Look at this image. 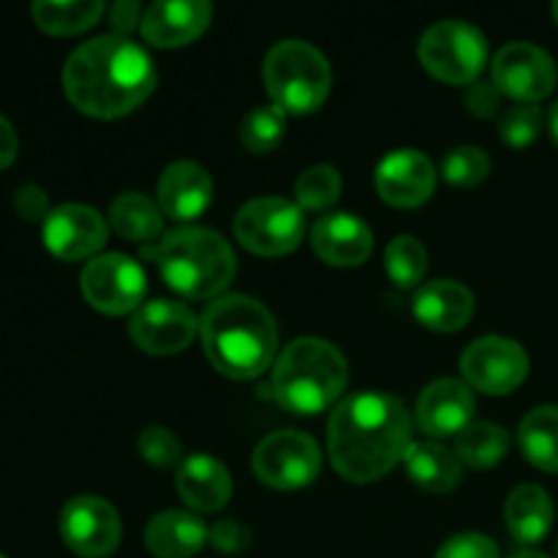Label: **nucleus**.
Returning <instances> with one entry per match:
<instances>
[{
	"mask_svg": "<svg viewBox=\"0 0 558 558\" xmlns=\"http://www.w3.org/2000/svg\"><path fill=\"white\" fill-rule=\"evenodd\" d=\"M118 510L98 496H76L60 512V537L82 558H107L120 545Z\"/></svg>",
	"mask_w": 558,
	"mask_h": 558,
	"instance_id": "14",
	"label": "nucleus"
},
{
	"mask_svg": "<svg viewBox=\"0 0 558 558\" xmlns=\"http://www.w3.org/2000/svg\"><path fill=\"white\" fill-rule=\"evenodd\" d=\"M420 63L430 76L447 85H472L488 60V41L463 20H441L420 38Z\"/></svg>",
	"mask_w": 558,
	"mask_h": 558,
	"instance_id": "7",
	"label": "nucleus"
},
{
	"mask_svg": "<svg viewBox=\"0 0 558 558\" xmlns=\"http://www.w3.org/2000/svg\"><path fill=\"white\" fill-rule=\"evenodd\" d=\"M14 210L25 221H47V216L52 213L47 191L38 189V185H22L14 191Z\"/></svg>",
	"mask_w": 558,
	"mask_h": 558,
	"instance_id": "39",
	"label": "nucleus"
},
{
	"mask_svg": "<svg viewBox=\"0 0 558 558\" xmlns=\"http://www.w3.org/2000/svg\"><path fill=\"white\" fill-rule=\"evenodd\" d=\"M512 558H550V556L539 554V550H518V554Z\"/></svg>",
	"mask_w": 558,
	"mask_h": 558,
	"instance_id": "43",
	"label": "nucleus"
},
{
	"mask_svg": "<svg viewBox=\"0 0 558 558\" xmlns=\"http://www.w3.org/2000/svg\"><path fill=\"white\" fill-rule=\"evenodd\" d=\"M436 558H501L499 545L477 532L456 534L439 548Z\"/></svg>",
	"mask_w": 558,
	"mask_h": 558,
	"instance_id": "36",
	"label": "nucleus"
},
{
	"mask_svg": "<svg viewBox=\"0 0 558 558\" xmlns=\"http://www.w3.org/2000/svg\"><path fill=\"white\" fill-rule=\"evenodd\" d=\"M474 409H477V401H474L472 387L466 381L445 376L420 392L417 425L430 439H447L474 423Z\"/></svg>",
	"mask_w": 558,
	"mask_h": 558,
	"instance_id": "17",
	"label": "nucleus"
},
{
	"mask_svg": "<svg viewBox=\"0 0 558 558\" xmlns=\"http://www.w3.org/2000/svg\"><path fill=\"white\" fill-rule=\"evenodd\" d=\"M142 5L136 0H118V3L109 9V25H112L114 36H125L142 25Z\"/></svg>",
	"mask_w": 558,
	"mask_h": 558,
	"instance_id": "40",
	"label": "nucleus"
},
{
	"mask_svg": "<svg viewBox=\"0 0 558 558\" xmlns=\"http://www.w3.org/2000/svg\"><path fill=\"white\" fill-rule=\"evenodd\" d=\"M463 104L477 118H496L501 109V93L496 90L494 82L477 80L472 85H466V90H463Z\"/></svg>",
	"mask_w": 558,
	"mask_h": 558,
	"instance_id": "37",
	"label": "nucleus"
},
{
	"mask_svg": "<svg viewBox=\"0 0 558 558\" xmlns=\"http://www.w3.org/2000/svg\"><path fill=\"white\" fill-rule=\"evenodd\" d=\"M251 466L267 488L298 490L319 477L322 450L303 430H276L256 445Z\"/></svg>",
	"mask_w": 558,
	"mask_h": 558,
	"instance_id": "9",
	"label": "nucleus"
},
{
	"mask_svg": "<svg viewBox=\"0 0 558 558\" xmlns=\"http://www.w3.org/2000/svg\"><path fill=\"white\" fill-rule=\"evenodd\" d=\"M441 172H445V180L450 185H458V189H474V185H480L490 174V158L483 147H456V150L447 153Z\"/></svg>",
	"mask_w": 558,
	"mask_h": 558,
	"instance_id": "33",
	"label": "nucleus"
},
{
	"mask_svg": "<svg viewBox=\"0 0 558 558\" xmlns=\"http://www.w3.org/2000/svg\"><path fill=\"white\" fill-rule=\"evenodd\" d=\"M385 270L401 289H412L423 281L428 270V251L412 234H401L387 245Z\"/></svg>",
	"mask_w": 558,
	"mask_h": 558,
	"instance_id": "32",
	"label": "nucleus"
},
{
	"mask_svg": "<svg viewBox=\"0 0 558 558\" xmlns=\"http://www.w3.org/2000/svg\"><path fill=\"white\" fill-rule=\"evenodd\" d=\"M490 82L501 96L515 98L518 104H537L554 93L558 82L556 60L537 44L512 41L496 52Z\"/></svg>",
	"mask_w": 558,
	"mask_h": 558,
	"instance_id": "11",
	"label": "nucleus"
},
{
	"mask_svg": "<svg viewBox=\"0 0 558 558\" xmlns=\"http://www.w3.org/2000/svg\"><path fill=\"white\" fill-rule=\"evenodd\" d=\"M140 452L150 466L158 469H172L183 463V447H180V439L167 428H145L140 434Z\"/></svg>",
	"mask_w": 558,
	"mask_h": 558,
	"instance_id": "35",
	"label": "nucleus"
},
{
	"mask_svg": "<svg viewBox=\"0 0 558 558\" xmlns=\"http://www.w3.org/2000/svg\"><path fill=\"white\" fill-rule=\"evenodd\" d=\"M178 494L191 510L218 512L232 499V477L218 458L196 452L178 466Z\"/></svg>",
	"mask_w": 558,
	"mask_h": 558,
	"instance_id": "22",
	"label": "nucleus"
},
{
	"mask_svg": "<svg viewBox=\"0 0 558 558\" xmlns=\"http://www.w3.org/2000/svg\"><path fill=\"white\" fill-rule=\"evenodd\" d=\"M16 150H20V140H16V131L9 120L0 114V172L9 169L14 163Z\"/></svg>",
	"mask_w": 558,
	"mask_h": 558,
	"instance_id": "41",
	"label": "nucleus"
},
{
	"mask_svg": "<svg viewBox=\"0 0 558 558\" xmlns=\"http://www.w3.org/2000/svg\"><path fill=\"white\" fill-rule=\"evenodd\" d=\"M213 178L194 161H174L158 180V207L172 221H194L210 207Z\"/></svg>",
	"mask_w": 558,
	"mask_h": 558,
	"instance_id": "20",
	"label": "nucleus"
},
{
	"mask_svg": "<svg viewBox=\"0 0 558 558\" xmlns=\"http://www.w3.org/2000/svg\"><path fill=\"white\" fill-rule=\"evenodd\" d=\"M341 174L336 167L327 163H316V167L305 169L294 183V199H298L300 210L325 213L341 196Z\"/></svg>",
	"mask_w": 558,
	"mask_h": 558,
	"instance_id": "31",
	"label": "nucleus"
},
{
	"mask_svg": "<svg viewBox=\"0 0 558 558\" xmlns=\"http://www.w3.org/2000/svg\"><path fill=\"white\" fill-rule=\"evenodd\" d=\"M349 381L347 357L322 338H298L272 368V398L287 412L314 417L341 401Z\"/></svg>",
	"mask_w": 558,
	"mask_h": 558,
	"instance_id": "5",
	"label": "nucleus"
},
{
	"mask_svg": "<svg viewBox=\"0 0 558 558\" xmlns=\"http://www.w3.org/2000/svg\"><path fill=\"white\" fill-rule=\"evenodd\" d=\"M234 234L240 245L256 256L292 254L305 234V218L298 202L283 196H259L240 207L234 216Z\"/></svg>",
	"mask_w": 558,
	"mask_h": 558,
	"instance_id": "8",
	"label": "nucleus"
},
{
	"mask_svg": "<svg viewBox=\"0 0 558 558\" xmlns=\"http://www.w3.org/2000/svg\"><path fill=\"white\" fill-rule=\"evenodd\" d=\"M414 319L436 332H458L474 314V294L458 281H430L414 294Z\"/></svg>",
	"mask_w": 558,
	"mask_h": 558,
	"instance_id": "21",
	"label": "nucleus"
},
{
	"mask_svg": "<svg viewBox=\"0 0 558 558\" xmlns=\"http://www.w3.org/2000/svg\"><path fill=\"white\" fill-rule=\"evenodd\" d=\"M548 129H550V136H554V142L558 145V101L550 107V114H548Z\"/></svg>",
	"mask_w": 558,
	"mask_h": 558,
	"instance_id": "42",
	"label": "nucleus"
},
{
	"mask_svg": "<svg viewBox=\"0 0 558 558\" xmlns=\"http://www.w3.org/2000/svg\"><path fill=\"white\" fill-rule=\"evenodd\" d=\"M332 74L325 54L308 41H278L265 58V87L283 112L308 114L325 104Z\"/></svg>",
	"mask_w": 558,
	"mask_h": 558,
	"instance_id": "6",
	"label": "nucleus"
},
{
	"mask_svg": "<svg viewBox=\"0 0 558 558\" xmlns=\"http://www.w3.org/2000/svg\"><path fill=\"white\" fill-rule=\"evenodd\" d=\"M109 221H112L114 232L123 240L140 245H153L163 238V213L150 196L140 194V191H129L120 194L109 207Z\"/></svg>",
	"mask_w": 558,
	"mask_h": 558,
	"instance_id": "26",
	"label": "nucleus"
},
{
	"mask_svg": "<svg viewBox=\"0 0 558 558\" xmlns=\"http://www.w3.org/2000/svg\"><path fill=\"white\" fill-rule=\"evenodd\" d=\"M287 134V112L276 104L254 107L240 123V142L248 153H272Z\"/></svg>",
	"mask_w": 558,
	"mask_h": 558,
	"instance_id": "30",
	"label": "nucleus"
},
{
	"mask_svg": "<svg viewBox=\"0 0 558 558\" xmlns=\"http://www.w3.org/2000/svg\"><path fill=\"white\" fill-rule=\"evenodd\" d=\"M311 245L332 267H360L374 254V232L354 213H330L311 229Z\"/></svg>",
	"mask_w": 558,
	"mask_h": 558,
	"instance_id": "19",
	"label": "nucleus"
},
{
	"mask_svg": "<svg viewBox=\"0 0 558 558\" xmlns=\"http://www.w3.org/2000/svg\"><path fill=\"white\" fill-rule=\"evenodd\" d=\"M554 518V501H550V496L539 485H521L507 499V529H510L512 539L521 545H534L548 537Z\"/></svg>",
	"mask_w": 558,
	"mask_h": 558,
	"instance_id": "25",
	"label": "nucleus"
},
{
	"mask_svg": "<svg viewBox=\"0 0 558 558\" xmlns=\"http://www.w3.org/2000/svg\"><path fill=\"white\" fill-rule=\"evenodd\" d=\"M210 529L194 512H158L145 529V545L156 558H191L205 548Z\"/></svg>",
	"mask_w": 558,
	"mask_h": 558,
	"instance_id": "23",
	"label": "nucleus"
},
{
	"mask_svg": "<svg viewBox=\"0 0 558 558\" xmlns=\"http://www.w3.org/2000/svg\"><path fill=\"white\" fill-rule=\"evenodd\" d=\"M403 466L412 483L430 494H447L463 477V463L458 452L439 441H412L403 456Z\"/></svg>",
	"mask_w": 558,
	"mask_h": 558,
	"instance_id": "24",
	"label": "nucleus"
},
{
	"mask_svg": "<svg viewBox=\"0 0 558 558\" xmlns=\"http://www.w3.org/2000/svg\"><path fill=\"white\" fill-rule=\"evenodd\" d=\"M461 371L472 390L485 396H507L526 381L529 354L512 338L485 336L463 352Z\"/></svg>",
	"mask_w": 558,
	"mask_h": 558,
	"instance_id": "12",
	"label": "nucleus"
},
{
	"mask_svg": "<svg viewBox=\"0 0 558 558\" xmlns=\"http://www.w3.org/2000/svg\"><path fill=\"white\" fill-rule=\"evenodd\" d=\"M213 20L207 0H158L142 16V38L153 47H183L199 38Z\"/></svg>",
	"mask_w": 558,
	"mask_h": 558,
	"instance_id": "18",
	"label": "nucleus"
},
{
	"mask_svg": "<svg viewBox=\"0 0 558 558\" xmlns=\"http://www.w3.org/2000/svg\"><path fill=\"white\" fill-rule=\"evenodd\" d=\"M142 254L158 267L167 287L194 300L221 294L238 272L232 245L205 227H180L167 232Z\"/></svg>",
	"mask_w": 558,
	"mask_h": 558,
	"instance_id": "4",
	"label": "nucleus"
},
{
	"mask_svg": "<svg viewBox=\"0 0 558 558\" xmlns=\"http://www.w3.org/2000/svg\"><path fill=\"white\" fill-rule=\"evenodd\" d=\"M82 294L96 311L109 316L134 314L145 303L147 278L140 262L125 254L93 256L80 276Z\"/></svg>",
	"mask_w": 558,
	"mask_h": 558,
	"instance_id": "10",
	"label": "nucleus"
},
{
	"mask_svg": "<svg viewBox=\"0 0 558 558\" xmlns=\"http://www.w3.org/2000/svg\"><path fill=\"white\" fill-rule=\"evenodd\" d=\"M0 558H5V556H3V554H0Z\"/></svg>",
	"mask_w": 558,
	"mask_h": 558,
	"instance_id": "45",
	"label": "nucleus"
},
{
	"mask_svg": "<svg viewBox=\"0 0 558 558\" xmlns=\"http://www.w3.org/2000/svg\"><path fill=\"white\" fill-rule=\"evenodd\" d=\"M436 169L425 153L392 150L376 167V191L392 207H417L434 196Z\"/></svg>",
	"mask_w": 558,
	"mask_h": 558,
	"instance_id": "16",
	"label": "nucleus"
},
{
	"mask_svg": "<svg viewBox=\"0 0 558 558\" xmlns=\"http://www.w3.org/2000/svg\"><path fill=\"white\" fill-rule=\"evenodd\" d=\"M156 87L150 54L125 36H98L76 47L63 69V90L90 118H123Z\"/></svg>",
	"mask_w": 558,
	"mask_h": 558,
	"instance_id": "2",
	"label": "nucleus"
},
{
	"mask_svg": "<svg viewBox=\"0 0 558 558\" xmlns=\"http://www.w3.org/2000/svg\"><path fill=\"white\" fill-rule=\"evenodd\" d=\"M507 450H510V434L501 425L480 423V420L466 425L456 441L458 458H461L463 466L472 469L496 466V463L505 461Z\"/></svg>",
	"mask_w": 558,
	"mask_h": 558,
	"instance_id": "29",
	"label": "nucleus"
},
{
	"mask_svg": "<svg viewBox=\"0 0 558 558\" xmlns=\"http://www.w3.org/2000/svg\"><path fill=\"white\" fill-rule=\"evenodd\" d=\"M33 20L52 36H76L101 20L107 5L101 0H38L33 3Z\"/></svg>",
	"mask_w": 558,
	"mask_h": 558,
	"instance_id": "28",
	"label": "nucleus"
},
{
	"mask_svg": "<svg viewBox=\"0 0 558 558\" xmlns=\"http://www.w3.org/2000/svg\"><path fill=\"white\" fill-rule=\"evenodd\" d=\"M523 456L543 472L558 474V407H539L518 428Z\"/></svg>",
	"mask_w": 558,
	"mask_h": 558,
	"instance_id": "27",
	"label": "nucleus"
},
{
	"mask_svg": "<svg viewBox=\"0 0 558 558\" xmlns=\"http://www.w3.org/2000/svg\"><path fill=\"white\" fill-rule=\"evenodd\" d=\"M543 131V109L537 104H515L499 118V136L510 147H529Z\"/></svg>",
	"mask_w": 558,
	"mask_h": 558,
	"instance_id": "34",
	"label": "nucleus"
},
{
	"mask_svg": "<svg viewBox=\"0 0 558 558\" xmlns=\"http://www.w3.org/2000/svg\"><path fill=\"white\" fill-rule=\"evenodd\" d=\"M554 16H556V22H558V3H554Z\"/></svg>",
	"mask_w": 558,
	"mask_h": 558,
	"instance_id": "44",
	"label": "nucleus"
},
{
	"mask_svg": "<svg viewBox=\"0 0 558 558\" xmlns=\"http://www.w3.org/2000/svg\"><path fill=\"white\" fill-rule=\"evenodd\" d=\"M44 245L63 262H80L107 245V221L96 207L60 205L44 221Z\"/></svg>",
	"mask_w": 558,
	"mask_h": 558,
	"instance_id": "15",
	"label": "nucleus"
},
{
	"mask_svg": "<svg viewBox=\"0 0 558 558\" xmlns=\"http://www.w3.org/2000/svg\"><path fill=\"white\" fill-rule=\"evenodd\" d=\"M210 543L221 554H243L251 545V532L238 521H218L210 529Z\"/></svg>",
	"mask_w": 558,
	"mask_h": 558,
	"instance_id": "38",
	"label": "nucleus"
},
{
	"mask_svg": "<svg viewBox=\"0 0 558 558\" xmlns=\"http://www.w3.org/2000/svg\"><path fill=\"white\" fill-rule=\"evenodd\" d=\"M199 336L213 368L240 381L256 379L270 368L278 349L276 319L248 294L213 300L199 319Z\"/></svg>",
	"mask_w": 558,
	"mask_h": 558,
	"instance_id": "3",
	"label": "nucleus"
},
{
	"mask_svg": "<svg viewBox=\"0 0 558 558\" xmlns=\"http://www.w3.org/2000/svg\"><path fill=\"white\" fill-rule=\"evenodd\" d=\"M199 332V319L180 300H147L131 314L129 336L147 354H178Z\"/></svg>",
	"mask_w": 558,
	"mask_h": 558,
	"instance_id": "13",
	"label": "nucleus"
},
{
	"mask_svg": "<svg viewBox=\"0 0 558 558\" xmlns=\"http://www.w3.org/2000/svg\"><path fill=\"white\" fill-rule=\"evenodd\" d=\"M412 445V417L401 398L368 390L343 398L327 425V452L349 483H376L403 461Z\"/></svg>",
	"mask_w": 558,
	"mask_h": 558,
	"instance_id": "1",
	"label": "nucleus"
}]
</instances>
